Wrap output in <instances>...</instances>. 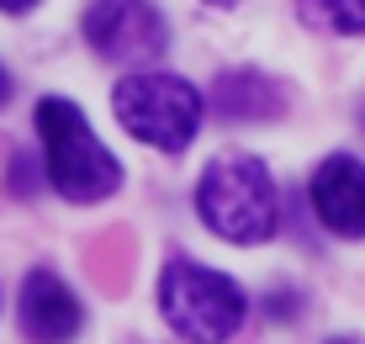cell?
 <instances>
[{
    "instance_id": "ba28073f",
    "label": "cell",
    "mask_w": 365,
    "mask_h": 344,
    "mask_svg": "<svg viewBox=\"0 0 365 344\" xmlns=\"http://www.w3.org/2000/svg\"><path fill=\"white\" fill-rule=\"evenodd\" d=\"M286 85L265 69H228L217 74V85L207 91V106L222 122H275L286 111Z\"/></svg>"
},
{
    "instance_id": "6da1fadb",
    "label": "cell",
    "mask_w": 365,
    "mask_h": 344,
    "mask_svg": "<svg viewBox=\"0 0 365 344\" xmlns=\"http://www.w3.org/2000/svg\"><path fill=\"white\" fill-rule=\"evenodd\" d=\"M196 218L222 244H270L281 228V196L259 154H217L196 181Z\"/></svg>"
},
{
    "instance_id": "4fadbf2b",
    "label": "cell",
    "mask_w": 365,
    "mask_h": 344,
    "mask_svg": "<svg viewBox=\"0 0 365 344\" xmlns=\"http://www.w3.org/2000/svg\"><path fill=\"white\" fill-rule=\"evenodd\" d=\"M329 344H355V339H329Z\"/></svg>"
},
{
    "instance_id": "9c48e42d",
    "label": "cell",
    "mask_w": 365,
    "mask_h": 344,
    "mask_svg": "<svg viewBox=\"0 0 365 344\" xmlns=\"http://www.w3.org/2000/svg\"><path fill=\"white\" fill-rule=\"evenodd\" d=\"M302 27L312 32H339V37H360L365 32V0H297Z\"/></svg>"
},
{
    "instance_id": "277c9868",
    "label": "cell",
    "mask_w": 365,
    "mask_h": 344,
    "mask_svg": "<svg viewBox=\"0 0 365 344\" xmlns=\"http://www.w3.org/2000/svg\"><path fill=\"white\" fill-rule=\"evenodd\" d=\"M159 313L185 344H228L249 313V297L233 275L196 260H170L159 270Z\"/></svg>"
},
{
    "instance_id": "8fae6325",
    "label": "cell",
    "mask_w": 365,
    "mask_h": 344,
    "mask_svg": "<svg viewBox=\"0 0 365 344\" xmlns=\"http://www.w3.org/2000/svg\"><path fill=\"white\" fill-rule=\"evenodd\" d=\"M6 101H11V74L0 69V106H6Z\"/></svg>"
},
{
    "instance_id": "7c38bea8",
    "label": "cell",
    "mask_w": 365,
    "mask_h": 344,
    "mask_svg": "<svg viewBox=\"0 0 365 344\" xmlns=\"http://www.w3.org/2000/svg\"><path fill=\"white\" fill-rule=\"evenodd\" d=\"M207 6H222V11H228V6H238V0H207Z\"/></svg>"
},
{
    "instance_id": "5b68a950",
    "label": "cell",
    "mask_w": 365,
    "mask_h": 344,
    "mask_svg": "<svg viewBox=\"0 0 365 344\" xmlns=\"http://www.w3.org/2000/svg\"><path fill=\"white\" fill-rule=\"evenodd\" d=\"M80 32L106 64H148L170 48V21L154 0H91Z\"/></svg>"
},
{
    "instance_id": "7a4b0ae2",
    "label": "cell",
    "mask_w": 365,
    "mask_h": 344,
    "mask_svg": "<svg viewBox=\"0 0 365 344\" xmlns=\"http://www.w3.org/2000/svg\"><path fill=\"white\" fill-rule=\"evenodd\" d=\"M37 138H43V170L48 186L58 191L64 201H106L111 191H122V164L111 159V148L101 143L85 122V111L64 96H43L32 111Z\"/></svg>"
},
{
    "instance_id": "3957f363",
    "label": "cell",
    "mask_w": 365,
    "mask_h": 344,
    "mask_svg": "<svg viewBox=\"0 0 365 344\" xmlns=\"http://www.w3.org/2000/svg\"><path fill=\"white\" fill-rule=\"evenodd\" d=\"M111 111H117V122L138 143L159 148V154H185L201 127L207 96L191 80H180V74L143 69V74H122L111 85Z\"/></svg>"
},
{
    "instance_id": "8992f818",
    "label": "cell",
    "mask_w": 365,
    "mask_h": 344,
    "mask_svg": "<svg viewBox=\"0 0 365 344\" xmlns=\"http://www.w3.org/2000/svg\"><path fill=\"white\" fill-rule=\"evenodd\" d=\"M307 201L334 238H365V164L355 154H329L307 181Z\"/></svg>"
},
{
    "instance_id": "52a82bcc",
    "label": "cell",
    "mask_w": 365,
    "mask_h": 344,
    "mask_svg": "<svg viewBox=\"0 0 365 344\" xmlns=\"http://www.w3.org/2000/svg\"><path fill=\"white\" fill-rule=\"evenodd\" d=\"M16 318H21L27 344H69V339H80V328H85L80 297H74L53 270H27Z\"/></svg>"
},
{
    "instance_id": "30bf717a",
    "label": "cell",
    "mask_w": 365,
    "mask_h": 344,
    "mask_svg": "<svg viewBox=\"0 0 365 344\" xmlns=\"http://www.w3.org/2000/svg\"><path fill=\"white\" fill-rule=\"evenodd\" d=\"M37 0H0V11H11V16H21V11H32Z\"/></svg>"
}]
</instances>
